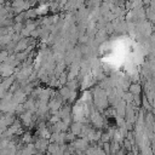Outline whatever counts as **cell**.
Here are the masks:
<instances>
[{
	"label": "cell",
	"mask_w": 155,
	"mask_h": 155,
	"mask_svg": "<svg viewBox=\"0 0 155 155\" xmlns=\"http://www.w3.org/2000/svg\"><path fill=\"white\" fill-rule=\"evenodd\" d=\"M81 126H82V124H81L80 121H74V122L71 124V126H69V127H70V130H71V133H73V134L79 136V134H80V132H81Z\"/></svg>",
	"instance_id": "3"
},
{
	"label": "cell",
	"mask_w": 155,
	"mask_h": 155,
	"mask_svg": "<svg viewBox=\"0 0 155 155\" xmlns=\"http://www.w3.org/2000/svg\"><path fill=\"white\" fill-rule=\"evenodd\" d=\"M124 99H125V101H127L128 103H132V101H133V94H132L131 92H128V91H127V93H125V94H124Z\"/></svg>",
	"instance_id": "5"
},
{
	"label": "cell",
	"mask_w": 155,
	"mask_h": 155,
	"mask_svg": "<svg viewBox=\"0 0 155 155\" xmlns=\"http://www.w3.org/2000/svg\"><path fill=\"white\" fill-rule=\"evenodd\" d=\"M127 91H128V92H131L132 94H139V93H140V91H142V87H140V85H139V84H137V82H132V84H130V86H128Z\"/></svg>",
	"instance_id": "2"
},
{
	"label": "cell",
	"mask_w": 155,
	"mask_h": 155,
	"mask_svg": "<svg viewBox=\"0 0 155 155\" xmlns=\"http://www.w3.org/2000/svg\"><path fill=\"white\" fill-rule=\"evenodd\" d=\"M69 93H70V90H69L68 87H62V88L59 90V92H58L59 97H62L63 99H68Z\"/></svg>",
	"instance_id": "4"
},
{
	"label": "cell",
	"mask_w": 155,
	"mask_h": 155,
	"mask_svg": "<svg viewBox=\"0 0 155 155\" xmlns=\"http://www.w3.org/2000/svg\"><path fill=\"white\" fill-rule=\"evenodd\" d=\"M31 140V136L29 134V133H24V136H23V142L27 144V143H29Z\"/></svg>",
	"instance_id": "6"
},
{
	"label": "cell",
	"mask_w": 155,
	"mask_h": 155,
	"mask_svg": "<svg viewBox=\"0 0 155 155\" xmlns=\"http://www.w3.org/2000/svg\"><path fill=\"white\" fill-rule=\"evenodd\" d=\"M92 122H93V125L96 126V127H98V128H101L102 126H103V122H104V120H103V117L99 115V113H97V111H94L93 114H92Z\"/></svg>",
	"instance_id": "1"
}]
</instances>
